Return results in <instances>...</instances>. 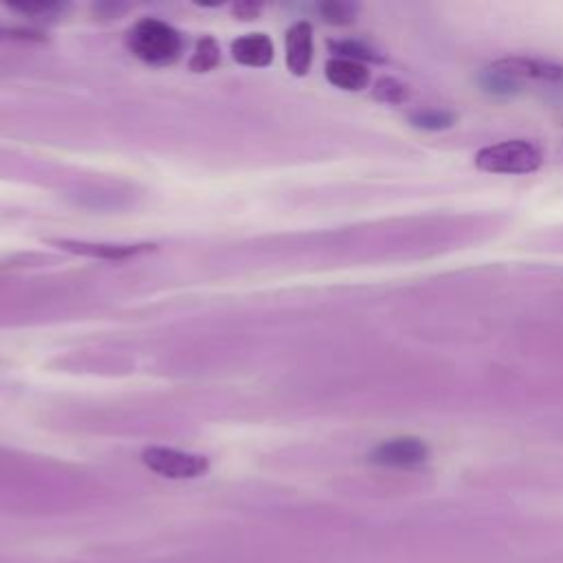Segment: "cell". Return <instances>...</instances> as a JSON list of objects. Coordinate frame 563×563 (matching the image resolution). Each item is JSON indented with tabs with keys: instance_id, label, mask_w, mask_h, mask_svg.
Listing matches in <instances>:
<instances>
[{
	"instance_id": "cell-8",
	"label": "cell",
	"mask_w": 563,
	"mask_h": 563,
	"mask_svg": "<svg viewBox=\"0 0 563 563\" xmlns=\"http://www.w3.org/2000/svg\"><path fill=\"white\" fill-rule=\"evenodd\" d=\"M233 59L244 66H268L273 59V42L264 33H251L233 42L231 46Z\"/></svg>"
},
{
	"instance_id": "cell-15",
	"label": "cell",
	"mask_w": 563,
	"mask_h": 563,
	"mask_svg": "<svg viewBox=\"0 0 563 563\" xmlns=\"http://www.w3.org/2000/svg\"><path fill=\"white\" fill-rule=\"evenodd\" d=\"M233 11H235V15H240L242 20H251V18H255V15L260 13V7L253 4V2H244V4H238Z\"/></svg>"
},
{
	"instance_id": "cell-9",
	"label": "cell",
	"mask_w": 563,
	"mask_h": 563,
	"mask_svg": "<svg viewBox=\"0 0 563 563\" xmlns=\"http://www.w3.org/2000/svg\"><path fill=\"white\" fill-rule=\"evenodd\" d=\"M325 77L341 90H363L369 84V70L352 59L334 57L325 64Z\"/></svg>"
},
{
	"instance_id": "cell-7",
	"label": "cell",
	"mask_w": 563,
	"mask_h": 563,
	"mask_svg": "<svg viewBox=\"0 0 563 563\" xmlns=\"http://www.w3.org/2000/svg\"><path fill=\"white\" fill-rule=\"evenodd\" d=\"M57 244L70 253L103 257V260H125L152 249V244H103V242H77V240H62Z\"/></svg>"
},
{
	"instance_id": "cell-3",
	"label": "cell",
	"mask_w": 563,
	"mask_h": 563,
	"mask_svg": "<svg viewBox=\"0 0 563 563\" xmlns=\"http://www.w3.org/2000/svg\"><path fill=\"white\" fill-rule=\"evenodd\" d=\"M141 460L152 473L169 479H194L209 471V460L205 455L167 446H147L141 453Z\"/></svg>"
},
{
	"instance_id": "cell-10",
	"label": "cell",
	"mask_w": 563,
	"mask_h": 563,
	"mask_svg": "<svg viewBox=\"0 0 563 563\" xmlns=\"http://www.w3.org/2000/svg\"><path fill=\"white\" fill-rule=\"evenodd\" d=\"M409 123L413 128H420V130H431V132H438V130H446L455 123V114L449 112V110H438V108H424V110H413L409 114Z\"/></svg>"
},
{
	"instance_id": "cell-14",
	"label": "cell",
	"mask_w": 563,
	"mask_h": 563,
	"mask_svg": "<svg viewBox=\"0 0 563 563\" xmlns=\"http://www.w3.org/2000/svg\"><path fill=\"white\" fill-rule=\"evenodd\" d=\"M374 97L385 103H405L409 99V90L405 84L391 77H383L374 86Z\"/></svg>"
},
{
	"instance_id": "cell-13",
	"label": "cell",
	"mask_w": 563,
	"mask_h": 563,
	"mask_svg": "<svg viewBox=\"0 0 563 563\" xmlns=\"http://www.w3.org/2000/svg\"><path fill=\"white\" fill-rule=\"evenodd\" d=\"M319 13H321V18H323L325 22L336 24V26H343V24L354 22L356 7L350 4V2L330 0V2H321V4H319Z\"/></svg>"
},
{
	"instance_id": "cell-1",
	"label": "cell",
	"mask_w": 563,
	"mask_h": 563,
	"mask_svg": "<svg viewBox=\"0 0 563 563\" xmlns=\"http://www.w3.org/2000/svg\"><path fill=\"white\" fill-rule=\"evenodd\" d=\"M128 46L139 59L147 64H169L178 57L183 40L180 33L169 24L145 18L128 31Z\"/></svg>"
},
{
	"instance_id": "cell-4",
	"label": "cell",
	"mask_w": 563,
	"mask_h": 563,
	"mask_svg": "<svg viewBox=\"0 0 563 563\" xmlns=\"http://www.w3.org/2000/svg\"><path fill=\"white\" fill-rule=\"evenodd\" d=\"M429 457V446L420 438L402 435L376 444L369 453V462L389 468H416Z\"/></svg>"
},
{
	"instance_id": "cell-5",
	"label": "cell",
	"mask_w": 563,
	"mask_h": 563,
	"mask_svg": "<svg viewBox=\"0 0 563 563\" xmlns=\"http://www.w3.org/2000/svg\"><path fill=\"white\" fill-rule=\"evenodd\" d=\"M488 68L512 77L517 81L523 79H539V81H552V84H563V64L556 62H545V59H537V57H501L497 62H493Z\"/></svg>"
},
{
	"instance_id": "cell-11",
	"label": "cell",
	"mask_w": 563,
	"mask_h": 563,
	"mask_svg": "<svg viewBox=\"0 0 563 563\" xmlns=\"http://www.w3.org/2000/svg\"><path fill=\"white\" fill-rule=\"evenodd\" d=\"M330 48L341 57V59H352V62H383L380 55H376V51H372L369 46L356 42V40H343V42H330Z\"/></svg>"
},
{
	"instance_id": "cell-12",
	"label": "cell",
	"mask_w": 563,
	"mask_h": 563,
	"mask_svg": "<svg viewBox=\"0 0 563 563\" xmlns=\"http://www.w3.org/2000/svg\"><path fill=\"white\" fill-rule=\"evenodd\" d=\"M220 62V48L213 37H202L196 46V53L189 62V68L196 73H207Z\"/></svg>"
},
{
	"instance_id": "cell-6",
	"label": "cell",
	"mask_w": 563,
	"mask_h": 563,
	"mask_svg": "<svg viewBox=\"0 0 563 563\" xmlns=\"http://www.w3.org/2000/svg\"><path fill=\"white\" fill-rule=\"evenodd\" d=\"M312 64V26L297 22L286 31V66L292 75L301 77Z\"/></svg>"
},
{
	"instance_id": "cell-2",
	"label": "cell",
	"mask_w": 563,
	"mask_h": 563,
	"mask_svg": "<svg viewBox=\"0 0 563 563\" xmlns=\"http://www.w3.org/2000/svg\"><path fill=\"white\" fill-rule=\"evenodd\" d=\"M543 163L541 150L526 139L486 145L475 154V165L488 174H530Z\"/></svg>"
}]
</instances>
